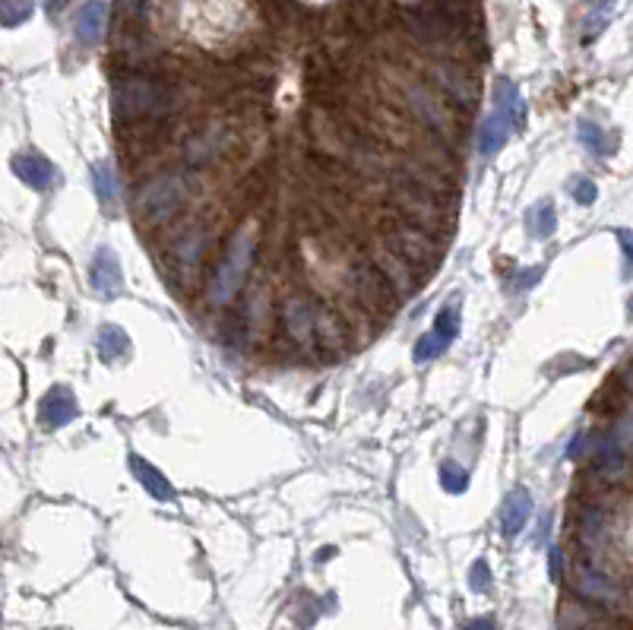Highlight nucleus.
<instances>
[{
	"mask_svg": "<svg viewBox=\"0 0 633 630\" xmlns=\"http://www.w3.org/2000/svg\"><path fill=\"white\" fill-rule=\"evenodd\" d=\"M178 108V95L162 73H131L117 76L111 92V111L117 127L146 121H171Z\"/></svg>",
	"mask_w": 633,
	"mask_h": 630,
	"instance_id": "1",
	"label": "nucleus"
},
{
	"mask_svg": "<svg viewBox=\"0 0 633 630\" xmlns=\"http://www.w3.org/2000/svg\"><path fill=\"white\" fill-rule=\"evenodd\" d=\"M257 257V241L250 232H241L232 238V244L226 247V254H222V260L216 263V269H212L210 275V289H206V295H210V305H228L234 295L241 291V285L248 283V273H250V263H254Z\"/></svg>",
	"mask_w": 633,
	"mask_h": 630,
	"instance_id": "2",
	"label": "nucleus"
},
{
	"mask_svg": "<svg viewBox=\"0 0 633 630\" xmlns=\"http://www.w3.org/2000/svg\"><path fill=\"white\" fill-rule=\"evenodd\" d=\"M187 181L184 174L178 171H159L153 174L143 187L137 190V210L146 222L153 225H165L171 219H178L184 210H187Z\"/></svg>",
	"mask_w": 633,
	"mask_h": 630,
	"instance_id": "3",
	"label": "nucleus"
},
{
	"mask_svg": "<svg viewBox=\"0 0 633 630\" xmlns=\"http://www.w3.org/2000/svg\"><path fill=\"white\" fill-rule=\"evenodd\" d=\"M384 251L402 257L408 267H415L422 273V279L428 273H434V267L440 263V247L431 238L428 228L408 222V219H396V225L384 235Z\"/></svg>",
	"mask_w": 633,
	"mask_h": 630,
	"instance_id": "4",
	"label": "nucleus"
},
{
	"mask_svg": "<svg viewBox=\"0 0 633 630\" xmlns=\"http://www.w3.org/2000/svg\"><path fill=\"white\" fill-rule=\"evenodd\" d=\"M345 285L358 298V305L368 307V311H390L400 298V291L390 285L386 273L374 260L355 263L352 269H345Z\"/></svg>",
	"mask_w": 633,
	"mask_h": 630,
	"instance_id": "5",
	"label": "nucleus"
},
{
	"mask_svg": "<svg viewBox=\"0 0 633 630\" xmlns=\"http://www.w3.org/2000/svg\"><path fill=\"white\" fill-rule=\"evenodd\" d=\"M317 320H320V301L311 295H289L279 305V326L295 346L317 348Z\"/></svg>",
	"mask_w": 633,
	"mask_h": 630,
	"instance_id": "6",
	"label": "nucleus"
},
{
	"mask_svg": "<svg viewBox=\"0 0 633 630\" xmlns=\"http://www.w3.org/2000/svg\"><path fill=\"white\" fill-rule=\"evenodd\" d=\"M402 99H406L408 115L415 117V121H422L431 133H450L453 127H456V117H453L456 108H453L440 92L424 86V83H412V86H406Z\"/></svg>",
	"mask_w": 633,
	"mask_h": 630,
	"instance_id": "7",
	"label": "nucleus"
},
{
	"mask_svg": "<svg viewBox=\"0 0 633 630\" xmlns=\"http://www.w3.org/2000/svg\"><path fill=\"white\" fill-rule=\"evenodd\" d=\"M431 80H434L440 95H444L456 111H463V115L475 111V105H479V83H475V76L469 73V67L456 64V60H437V64L431 67Z\"/></svg>",
	"mask_w": 633,
	"mask_h": 630,
	"instance_id": "8",
	"label": "nucleus"
},
{
	"mask_svg": "<svg viewBox=\"0 0 633 630\" xmlns=\"http://www.w3.org/2000/svg\"><path fill=\"white\" fill-rule=\"evenodd\" d=\"M574 586L580 595H586V599L592 602H602V605H618L621 602V586L608 573L598 570L592 561H580V564H576Z\"/></svg>",
	"mask_w": 633,
	"mask_h": 630,
	"instance_id": "9",
	"label": "nucleus"
},
{
	"mask_svg": "<svg viewBox=\"0 0 633 630\" xmlns=\"http://www.w3.org/2000/svg\"><path fill=\"white\" fill-rule=\"evenodd\" d=\"M89 283L99 295L115 298L124 285V273H121V260L115 257L111 247H99L92 257V267H89Z\"/></svg>",
	"mask_w": 633,
	"mask_h": 630,
	"instance_id": "10",
	"label": "nucleus"
},
{
	"mask_svg": "<svg viewBox=\"0 0 633 630\" xmlns=\"http://www.w3.org/2000/svg\"><path fill=\"white\" fill-rule=\"evenodd\" d=\"M76 419V399L67 387H54L48 396L42 399V406H38V421L42 427L54 431V427H64Z\"/></svg>",
	"mask_w": 633,
	"mask_h": 630,
	"instance_id": "11",
	"label": "nucleus"
},
{
	"mask_svg": "<svg viewBox=\"0 0 633 630\" xmlns=\"http://www.w3.org/2000/svg\"><path fill=\"white\" fill-rule=\"evenodd\" d=\"M517 133V124L510 121L507 115H501V111H491L485 121H481V131H479V153L485 156V159H491V156H497L507 146V140Z\"/></svg>",
	"mask_w": 633,
	"mask_h": 630,
	"instance_id": "12",
	"label": "nucleus"
},
{
	"mask_svg": "<svg viewBox=\"0 0 633 630\" xmlns=\"http://www.w3.org/2000/svg\"><path fill=\"white\" fill-rule=\"evenodd\" d=\"M377 263L380 269L386 273V279H390V285H393L400 295H415L418 291V285H422V273H415V267H408L402 257H396V254H390V251H380L377 254Z\"/></svg>",
	"mask_w": 633,
	"mask_h": 630,
	"instance_id": "13",
	"label": "nucleus"
},
{
	"mask_svg": "<svg viewBox=\"0 0 633 630\" xmlns=\"http://www.w3.org/2000/svg\"><path fill=\"white\" fill-rule=\"evenodd\" d=\"M105 22H108V7H105L102 0H89V4L80 7V13H76V38H80L86 48H92V44L102 42Z\"/></svg>",
	"mask_w": 633,
	"mask_h": 630,
	"instance_id": "14",
	"label": "nucleus"
},
{
	"mask_svg": "<svg viewBox=\"0 0 633 630\" xmlns=\"http://www.w3.org/2000/svg\"><path fill=\"white\" fill-rule=\"evenodd\" d=\"M13 171L32 190H48L54 184V165L48 159H42V156H16Z\"/></svg>",
	"mask_w": 633,
	"mask_h": 630,
	"instance_id": "15",
	"label": "nucleus"
},
{
	"mask_svg": "<svg viewBox=\"0 0 633 630\" xmlns=\"http://www.w3.org/2000/svg\"><path fill=\"white\" fill-rule=\"evenodd\" d=\"M222 133H218V127H210V131H200L194 133V137L184 143V159H187V165H210L212 159H216L218 153H222Z\"/></svg>",
	"mask_w": 633,
	"mask_h": 630,
	"instance_id": "16",
	"label": "nucleus"
},
{
	"mask_svg": "<svg viewBox=\"0 0 633 630\" xmlns=\"http://www.w3.org/2000/svg\"><path fill=\"white\" fill-rule=\"evenodd\" d=\"M529 514H532V498H529V491L517 488V491H513L507 500H503V510H501V529H503V536H507V538L519 536V532H523V526H526V520H529Z\"/></svg>",
	"mask_w": 633,
	"mask_h": 630,
	"instance_id": "17",
	"label": "nucleus"
},
{
	"mask_svg": "<svg viewBox=\"0 0 633 630\" xmlns=\"http://www.w3.org/2000/svg\"><path fill=\"white\" fill-rule=\"evenodd\" d=\"M131 469H133V475L139 478V485L153 494L155 500H175V488H171V482H168L153 463H146L143 457H131Z\"/></svg>",
	"mask_w": 633,
	"mask_h": 630,
	"instance_id": "18",
	"label": "nucleus"
},
{
	"mask_svg": "<svg viewBox=\"0 0 633 630\" xmlns=\"http://www.w3.org/2000/svg\"><path fill=\"white\" fill-rule=\"evenodd\" d=\"M495 108L501 111V115H507L513 124H517V131L523 127V121H526L523 95H519L517 83L507 80V76H501V80H497V86H495Z\"/></svg>",
	"mask_w": 633,
	"mask_h": 630,
	"instance_id": "19",
	"label": "nucleus"
},
{
	"mask_svg": "<svg viewBox=\"0 0 633 630\" xmlns=\"http://www.w3.org/2000/svg\"><path fill=\"white\" fill-rule=\"evenodd\" d=\"M203 251H206V232H203V228H187V232H184L181 238L175 241V260H178V267L194 269L200 263V257H203Z\"/></svg>",
	"mask_w": 633,
	"mask_h": 630,
	"instance_id": "20",
	"label": "nucleus"
},
{
	"mask_svg": "<svg viewBox=\"0 0 633 630\" xmlns=\"http://www.w3.org/2000/svg\"><path fill=\"white\" fill-rule=\"evenodd\" d=\"M605 529H608V510L598 507V504L582 507L580 538H582V545H586V548H598V542L605 538Z\"/></svg>",
	"mask_w": 633,
	"mask_h": 630,
	"instance_id": "21",
	"label": "nucleus"
},
{
	"mask_svg": "<svg viewBox=\"0 0 633 630\" xmlns=\"http://www.w3.org/2000/svg\"><path fill=\"white\" fill-rule=\"evenodd\" d=\"M95 342H99L102 362H117V358H124L127 352H131V336L115 323H105L102 330H99V339Z\"/></svg>",
	"mask_w": 633,
	"mask_h": 630,
	"instance_id": "22",
	"label": "nucleus"
},
{
	"mask_svg": "<svg viewBox=\"0 0 633 630\" xmlns=\"http://www.w3.org/2000/svg\"><path fill=\"white\" fill-rule=\"evenodd\" d=\"M576 133H580V143L586 146L592 156H598V159L612 153V140H608V133H605L596 121H589V117H582L580 127H576Z\"/></svg>",
	"mask_w": 633,
	"mask_h": 630,
	"instance_id": "23",
	"label": "nucleus"
},
{
	"mask_svg": "<svg viewBox=\"0 0 633 630\" xmlns=\"http://www.w3.org/2000/svg\"><path fill=\"white\" fill-rule=\"evenodd\" d=\"M612 7H614V0H592L589 13H586V26H582V42L589 44L592 38L605 29V22L612 20Z\"/></svg>",
	"mask_w": 633,
	"mask_h": 630,
	"instance_id": "24",
	"label": "nucleus"
},
{
	"mask_svg": "<svg viewBox=\"0 0 633 630\" xmlns=\"http://www.w3.org/2000/svg\"><path fill=\"white\" fill-rule=\"evenodd\" d=\"M92 184H95V194H99V200H102L105 206L115 203L117 178H115V168H111L108 162H99V165L92 168Z\"/></svg>",
	"mask_w": 633,
	"mask_h": 630,
	"instance_id": "25",
	"label": "nucleus"
},
{
	"mask_svg": "<svg viewBox=\"0 0 633 630\" xmlns=\"http://www.w3.org/2000/svg\"><path fill=\"white\" fill-rule=\"evenodd\" d=\"M554 228H558V216H554L551 203H539L529 212V232L532 238H551Z\"/></svg>",
	"mask_w": 633,
	"mask_h": 630,
	"instance_id": "26",
	"label": "nucleus"
},
{
	"mask_svg": "<svg viewBox=\"0 0 633 630\" xmlns=\"http://www.w3.org/2000/svg\"><path fill=\"white\" fill-rule=\"evenodd\" d=\"M32 10H36V0H0V20H4L7 29L29 20Z\"/></svg>",
	"mask_w": 633,
	"mask_h": 630,
	"instance_id": "27",
	"label": "nucleus"
},
{
	"mask_svg": "<svg viewBox=\"0 0 633 630\" xmlns=\"http://www.w3.org/2000/svg\"><path fill=\"white\" fill-rule=\"evenodd\" d=\"M434 333L440 336V339L450 346L453 339L459 336V311L453 305H447V307H440L437 311V317H434Z\"/></svg>",
	"mask_w": 633,
	"mask_h": 630,
	"instance_id": "28",
	"label": "nucleus"
},
{
	"mask_svg": "<svg viewBox=\"0 0 633 630\" xmlns=\"http://www.w3.org/2000/svg\"><path fill=\"white\" fill-rule=\"evenodd\" d=\"M440 485L450 494H463L469 488V472L459 463H444L440 466Z\"/></svg>",
	"mask_w": 633,
	"mask_h": 630,
	"instance_id": "29",
	"label": "nucleus"
},
{
	"mask_svg": "<svg viewBox=\"0 0 633 630\" xmlns=\"http://www.w3.org/2000/svg\"><path fill=\"white\" fill-rule=\"evenodd\" d=\"M447 348V342L440 339L437 333H428V336H422L418 339V346H415V362H431V358H437L440 352Z\"/></svg>",
	"mask_w": 633,
	"mask_h": 630,
	"instance_id": "30",
	"label": "nucleus"
},
{
	"mask_svg": "<svg viewBox=\"0 0 633 630\" xmlns=\"http://www.w3.org/2000/svg\"><path fill=\"white\" fill-rule=\"evenodd\" d=\"M596 184L589 181V178H576L574 181V200L576 203H582V206H592L596 203Z\"/></svg>",
	"mask_w": 633,
	"mask_h": 630,
	"instance_id": "31",
	"label": "nucleus"
},
{
	"mask_svg": "<svg viewBox=\"0 0 633 630\" xmlns=\"http://www.w3.org/2000/svg\"><path fill=\"white\" fill-rule=\"evenodd\" d=\"M469 586L475 589V593H485V589L491 586V570L485 561H475L472 564V573H469Z\"/></svg>",
	"mask_w": 633,
	"mask_h": 630,
	"instance_id": "32",
	"label": "nucleus"
},
{
	"mask_svg": "<svg viewBox=\"0 0 633 630\" xmlns=\"http://www.w3.org/2000/svg\"><path fill=\"white\" fill-rule=\"evenodd\" d=\"M618 241H621V251H624V275L630 279L633 275V228H621Z\"/></svg>",
	"mask_w": 633,
	"mask_h": 630,
	"instance_id": "33",
	"label": "nucleus"
},
{
	"mask_svg": "<svg viewBox=\"0 0 633 630\" xmlns=\"http://www.w3.org/2000/svg\"><path fill=\"white\" fill-rule=\"evenodd\" d=\"M548 570H551L554 583L561 579V548H558V545H551V551H548Z\"/></svg>",
	"mask_w": 633,
	"mask_h": 630,
	"instance_id": "34",
	"label": "nucleus"
},
{
	"mask_svg": "<svg viewBox=\"0 0 633 630\" xmlns=\"http://www.w3.org/2000/svg\"><path fill=\"white\" fill-rule=\"evenodd\" d=\"M539 279H542V267H532V273H523V275H519L517 289H529V285H535Z\"/></svg>",
	"mask_w": 633,
	"mask_h": 630,
	"instance_id": "35",
	"label": "nucleus"
},
{
	"mask_svg": "<svg viewBox=\"0 0 633 630\" xmlns=\"http://www.w3.org/2000/svg\"><path fill=\"white\" fill-rule=\"evenodd\" d=\"M466 630H497L495 621H488V618H479V621L466 624Z\"/></svg>",
	"mask_w": 633,
	"mask_h": 630,
	"instance_id": "36",
	"label": "nucleus"
},
{
	"mask_svg": "<svg viewBox=\"0 0 633 630\" xmlns=\"http://www.w3.org/2000/svg\"><path fill=\"white\" fill-rule=\"evenodd\" d=\"M64 4H67V0H44V10H48V16H54V13H60V10H64Z\"/></svg>",
	"mask_w": 633,
	"mask_h": 630,
	"instance_id": "37",
	"label": "nucleus"
},
{
	"mask_svg": "<svg viewBox=\"0 0 633 630\" xmlns=\"http://www.w3.org/2000/svg\"><path fill=\"white\" fill-rule=\"evenodd\" d=\"M627 314H630V320H633V298H630V305H627Z\"/></svg>",
	"mask_w": 633,
	"mask_h": 630,
	"instance_id": "38",
	"label": "nucleus"
}]
</instances>
